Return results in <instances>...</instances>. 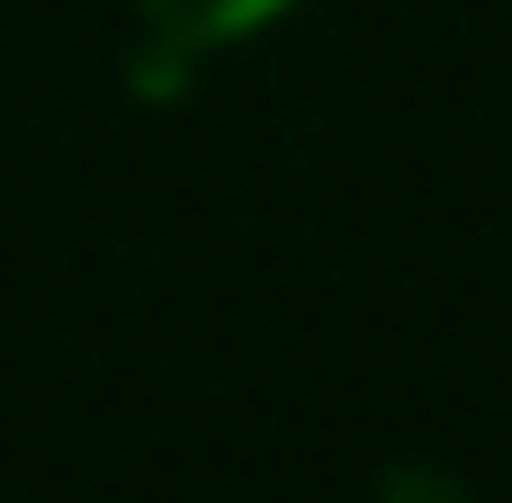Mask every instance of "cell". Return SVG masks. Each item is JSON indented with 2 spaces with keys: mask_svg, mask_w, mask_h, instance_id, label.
Masks as SVG:
<instances>
[{
  "mask_svg": "<svg viewBox=\"0 0 512 503\" xmlns=\"http://www.w3.org/2000/svg\"><path fill=\"white\" fill-rule=\"evenodd\" d=\"M279 9H288V0H135L126 72H135V90H144V99H162V90H180L207 54H225V45L261 36Z\"/></svg>",
  "mask_w": 512,
  "mask_h": 503,
  "instance_id": "6da1fadb",
  "label": "cell"
},
{
  "mask_svg": "<svg viewBox=\"0 0 512 503\" xmlns=\"http://www.w3.org/2000/svg\"><path fill=\"white\" fill-rule=\"evenodd\" d=\"M378 503H468V495H459L441 468H396V477L378 486Z\"/></svg>",
  "mask_w": 512,
  "mask_h": 503,
  "instance_id": "7a4b0ae2",
  "label": "cell"
}]
</instances>
